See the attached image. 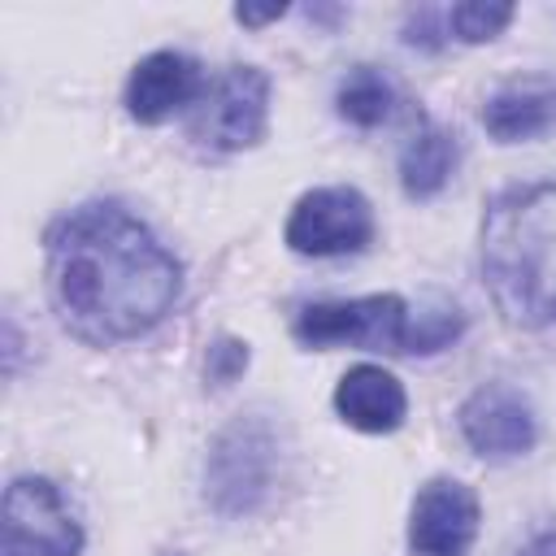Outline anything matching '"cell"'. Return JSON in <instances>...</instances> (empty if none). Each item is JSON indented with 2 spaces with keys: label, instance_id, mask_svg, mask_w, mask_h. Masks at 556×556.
<instances>
[{
  "label": "cell",
  "instance_id": "obj_1",
  "mask_svg": "<svg viewBox=\"0 0 556 556\" xmlns=\"http://www.w3.org/2000/svg\"><path fill=\"white\" fill-rule=\"evenodd\" d=\"M48 282L74 334L117 343L152 330L174 308L182 269L126 208L83 204L48 235Z\"/></svg>",
  "mask_w": 556,
  "mask_h": 556
},
{
  "label": "cell",
  "instance_id": "obj_2",
  "mask_svg": "<svg viewBox=\"0 0 556 556\" xmlns=\"http://www.w3.org/2000/svg\"><path fill=\"white\" fill-rule=\"evenodd\" d=\"M482 282L513 326L556 321V178L508 187L482 217Z\"/></svg>",
  "mask_w": 556,
  "mask_h": 556
},
{
  "label": "cell",
  "instance_id": "obj_3",
  "mask_svg": "<svg viewBox=\"0 0 556 556\" xmlns=\"http://www.w3.org/2000/svg\"><path fill=\"white\" fill-rule=\"evenodd\" d=\"M408 304L391 291L361 300H321L300 308L295 339L304 348H369V352H408Z\"/></svg>",
  "mask_w": 556,
  "mask_h": 556
},
{
  "label": "cell",
  "instance_id": "obj_4",
  "mask_svg": "<svg viewBox=\"0 0 556 556\" xmlns=\"http://www.w3.org/2000/svg\"><path fill=\"white\" fill-rule=\"evenodd\" d=\"M265 122H269V78L256 65L222 70L191 109V135L217 152H239L261 143Z\"/></svg>",
  "mask_w": 556,
  "mask_h": 556
},
{
  "label": "cell",
  "instance_id": "obj_5",
  "mask_svg": "<svg viewBox=\"0 0 556 556\" xmlns=\"http://www.w3.org/2000/svg\"><path fill=\"white\" fill-rule=\"evenodd\" d=\"M83 526L56 482L17 478L4 491V556H78Z\"/></svg>",
  "mask_w": 556,
  "mask_h": 556
},
{
  "label": "cell",
  "instance_id": "obj_6",
  "mask_svg": "<svg viewBox=\"0 0 556 556\" xmlns=\"http://www.w3.org/2000/svg\"><path fill=\"white\" fill-rule=\"evenodd\" d=\"M374 235L369 200L356 187L304 191L287 217V248L300 256H343L361 252Z\"/></svg>",
  "mask_w": 556,
  "mask_h": 556
},
{
  "label": "cell",
  "instance_id": "obj_7",
  "mask_svg": "<svg viewBox=\"0 0 556 556\" xmlns=\"http://www.w3.org/2000/svg\"><path fill=\"white\" fill-rule=\"evenodd\" d=\"M460 434L478 456L508 460V456H521L534 447L539 426H534V408L521 391H513L504 382H486L460 404Z\"/></svg>",
  "mask_w": 556,
  "mask_h": 556
},
{
  "label": "cell",
  "instance_id": "obj_8",
  "mask_svg": "<svg viewBox=\"0 0 556 556\" xmlns=\"http://www.w3.org/2000/svg\"><path fill=\"white\" fill-rule=\"evenodd\" d=\"M478 495L456 478H430L413 500L408 543L421 556H469L478 539Z\"/></svg>",
  "mask_w": 556,
  "mask_h": 556
},
{
  "label": "cell",
  "instance_id": "obj_9",
  "mask_svg": "<svg viewBox=\"0 0 556 556\" xmlns=\"http://www.w3.org/2000/svg\"><path fill=\"white\" fill-rule=\"evenodd\" d=\"M204 74L200 61L187 52H152L130 70L126 83V109L135 122H165L182 109H195V100L204 96Z\"/></svg>",
  "mask_w": 556,
  "mask_h": 556
},
{
  "label": "cell",
  "instance_id": "obj_10",
  "mask_svg": "<svg viewBox=\"0 0 556 556\" xmlns=\"http://www.w3.org/2000/svg\"><path fill=\"white\" fill-rule=\"evenodd\" d=\"M334 408L348 426L365 434H391L408 413V395L400 378L382 365H352L334 387Z\"/></svg>",
  "mask_w": 556,
  "mask_h": 556
},
{
  "label": "cell",
  "instance_id": "obj_11",
  "mask_svg": "<svg viewBox=\"0 0 556 556\" xmlns=\"http://www.w3.org/2000/svg\"><path fill=\"white\" fill-rule=\"evenodd\" d=\"M556 122V87L552 83H508L500 87L486 109H482V126L500 139V143H517V139H534Z\"/></svg>",
  "mask_w": 556,
  "mask_h": 556
},
{
  "label": "cell",
  "instance_id": "obj_12",
  "mask_svg": "<svg viewBox=\"0 0 556 556\" xmlns=\"http://www.w3.org/2000/svg\"><path fill=\"white\" fill-rule=\"evenodd\" d=\"M452 169H456V135L443 126H421L400 156V182L413 200L443 191Z\"/></svg>",
  "mask_w": 556,
  "mask_h": 556
},
{
  "label": "cell",
  "instance_id": "obj_13",
  "mask_svg": "<svg viewBox=\"0 0 556 556\" xmlns=\"http://www.w3.org/2000/svg\"><path fill=\"white\" fill-rule=\"evenodd\" d=\"M391 83L369 70V65H356L343 83H339V113L352 122V126H378L387 113H391Z\"/></svg>",
  "mask_w": 556,
  "mask_h": 556
},
{
  "label": "cell",
  "instance_id": "obj_14",
  "mask_svg": "<svg viewBox=\"0 0 556 556\" xmlns=\"http://www.w3.org/2000/svg\"><path fill=\"white\" fill-rule=\"evenodd\" d=\"M508 22H513V4H500V0H465V4H452V13H447V26L465 43L495 39Z\"/></svg>",
  "mask_w": 556,
  "mask_h": 556
},
{
  "label": "cell",
  "instance_id": "obj_15",
  "mask_svg": "<svg viewBox=\"0 0 556 556\" xmlns=\"http://www.w3.org/2000/svg\"><path fill=\"white\" fill-rule=\"evenodd\" d=\"M243 365H248V348L235 343V339H222V343L208 352V378H213V382H230L235 374H243Z\"/></svg>",
  "mask_w": 556,
  "mask_h": 556
},
{
  "label": "cell",
  "instance_id": "obj_16",
  "mask_svg": "<svg viewBox=\"0 0 556 556\" xmlns=\"http://www.w3.org/2000/svg\"><path fill=\"white\" fill-rule=\"evenodd\" d=\"M287 13V4H265V9H252V4H239L235 9V17L243 22V26H265V22H274V17H282Z\"/></svg>",
  "mask_w": 556,
  "mask_h": 556
},
{
  "label": "cell",
  "instance_id": "obj_17",
  "mask_svg": "<svg viewBox=\"0 0 556 556\" xmlns=\"http://www.w3.org/2000/svg\"><path fill=\"white\" fill-rule=\"evenodd\" d=\"M521 556H556V530H547V534H539L534 543H526Z\"/></svg>",
  "mask_w": 556,
  "mask_h": 556
}]
</instances>
